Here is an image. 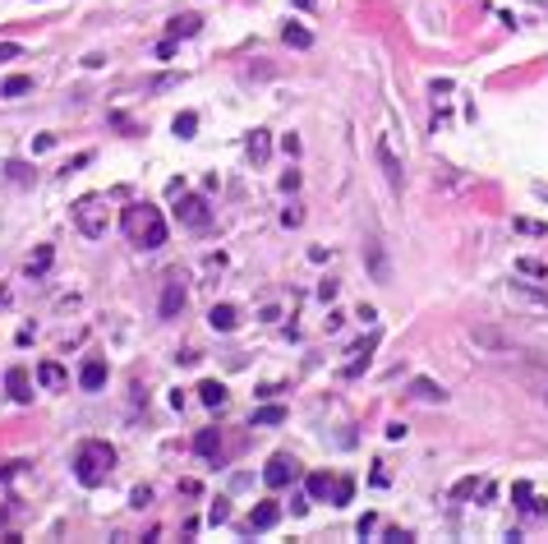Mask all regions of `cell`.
<instances>
[{
    "label": "cell",
    "instance_id": "16",
    "mask_svg": "<svg viewBox=\"0 0 548 544\" xmlns=\"http://www.w3.org/2000/svg\"><path fill=\"white\" fill-rule=\"evenodd\" d=\"M410 397H419V401H447V392H442V383H433V378H410Z\"/></svg>",
    "mask_w": 548,
    "mask_h": 544
},
{
    "label": "cell",
    "instance_id": "8",
    "mask_svg": "<svg viewBox=\"0 0 548 544\" xmlns=\"http://www.w3.org/2000/svg\"><path fill=\"white\" fill-rule=\"evenodd\" d=\"M106 374H111L106 360H97V356L83 360V369H78V388H83V392H101V388H106Z\"/></svg>",
    "mask_w": 548,
    "mask_h": 544
},
{
    "label": "cell",
    "instance_id": "21",
    "mask_svg": "<svg viewBox=\"0 0 548 544\" xmlns=\"http://www.w3.org/2000/svg\"><path fill=\"white\" fill-rule=\"evenodd\" d=\"M281 42L295 46V51H309V46H314V33H309V28H300V23H286V28H281Z\"/></svg>",
    "mask_w": 548,
    "mask_h": 544
},
{
    "label": "cell",
    "instance_id": "17",
    "mask_svg": "<svg viewBox=\"0 0 548 544\" xmlns=\"http://www.w3.org/2000/svg\"><path fill=\"white\" fill-rule=\"evenodd\" d=\"M304 489H309V498H314V503H323V498H332V489H337V480H332L328 470H314V475L304 480Z\"/></svg>",
    "mask_w": 548,
    "mask_h": 544
},
{
    "label": "cell",
    "instance_id": "43",
    "mask_svg": "<svg viewBox=\"0 0 548 544\" xmlns=\"http://www.w3.org/2000/svg\"><path fill=\"white\" fill-rule=\"evenodd\" d=\"M373 526H378V517H373V512H364V517H360V535H369Z\"/></svg>",
    "mask_w": 548,
    "mask_h": 544
},
{
    "label": "cell",
    "instance_id": "35",
    "mask_svg": "<svg viewBox=\"0 0 548 544\" xmlns=\"http://www.w3.org/2000/svg\"><path fill=\"white\" fill-rule=\"evenodd\" d=\"M129 503H134V508H148V503H153V489H148V484H139V489L129 494Z\"/></svg>",
    "mask_w": 548,
    "mask_h": 544
},
{
    "label": "cell",
    "instance_id": "5",
    "mask_svg": "<svg viewBox=\"0 0 548 544\" xmlns=\"http://www.w3.org/2000/svg\"><path fill=\"white\" fill-rule=\"evenodd\" d=\"M295 475H300V461H295V456H286V452H276L272 461L263 466V484L267 489H286Z\"/></svg>",
    "mask_w": 548,
    "mask_h": 544
},
{
    "label": "cell",
    "instance_id": "3",
    "mask_svg": "<svg viewBox=\"0 0 548 544\" xmlns=\"http://www.w3.org/2000/svg\"><path fill=\"white\" fill-rule=\"evenodd\" d=\"M69 212H74V226L88 235V240H101V235H106L111 217H106V199H101V194H83Z\"/></svg>",
    "mask_w": 548,
    "mask_h": 544
},
{
    "label": "cell",
    "instance_id": "27",
    "mask_svg": "<svg viewBox=\"0 0 548 544\" xmlns=\"http://www.w3.org/2000/svg\"><path fill=\"white\" fill-rule=\"evenodd\" d=\"M512 231L535 235V240H539V235H548V226H544V222H535V217H516V222H512Z\"/></svg>",
    "mask_w": 548,
    "mask_h": 544
},
{
    "label": "cell",
    "instance_id": "31",
    "mask_svg": "<svg viewBox=\"0 0 548 544\" xmlns=\"http://www.w3.org/2000/svg\"><path fill=\"white\" fill-rule=\"evenodd\" d=\"M475 489H484V484H479L475 475H465V480H456V489H451V498H470Z\"/></svg>",
    "mask_w": 548,
    "mask_h": 544
},
{
    "label": "cell",
    "instance_id": "37",
    "mask_svg": "<svg viewBox=\"0 0 548 544\" xmlns=\"http://www.w3.org/2000/svg\"><path fill=\"white\" fill-rule=\"evenodd\" d=\"M295 189H300V171H286L281 176V194H295Z\"/></svg>",
    "mask_w": 548,
    "mask_h": 544
},
{
    "label": "cell",
    "instance_id": "7",
    "mask_svg": "<svg viewBox=\"0 0 548 544\" xmlns=\"http://www.w3.org/2000/svg\"><path fill=\"white\" fill-rule=\"evenodd\" d=\"M378 167H383V176H387V185H392V189L406 185V167H401V157L392 153L387 139H378Z\"/></svg>",
    "mask_w": 548,
    "mask_h": 544
},
{
    "label": "cell",
    "instance_id": "19",
    "mask_svg": "<svg viewBox=\"0 0 548 544\" xmlns=\"http://www.w3.org/2000/svg\"><path fill=\"white\" fill-rule=\"evenodd\" d=\"M194 33H203V14H176L171 19V37H194Z\"/></svg>",
    "mask_w": 548,
    "mask_h": 544
},
{
    "label": "cell",
    "instance_id": "41",
    "mask_svg": "<svg viewBox=\"0 0 548 544\" xmlns=\"http://www.w3.org/2000/svg\"><path fill=\"white\" fill-rule=\"evenodd\" d=\"M281 148H286V157H295V153H300V139H295V134H286Z\"/></svg>",
    "mask_w": 548,
    "mask_h": 544
},
{
    "label": "cell",
    "instance_id": "39",
    "mask_svg": "<svg viewBox=\"0 0 548 544\" xmlns=\"http://www.w3.org/2000/svg\"><path fill=\"white\" fill-rule=\"evenodd\" d=\"M406 424H401V420H392V424H387V438H392V443H401V438H406Z\"/></svg>",
    "mask_w": 548,
    "mask_h": 544
},
{
    "label": "cell",
    "instance_id": "24",
    "mask_svg": "<svg viewBox=\"0 0 548 544\" xmlns=\"http://www.w3.org/2000/svg\"><path fill=\"white\" fill-rule=\"evenodd\" d=\"M217 447H221V433H217V429H198V433H194V452H198V456H212Z\"/></svg>",
    "mask_w": 548,
    "mask_h": 544
},
{
    "label": "cell",
    "instance_id": "44",
    "mask_svg": "<svg viewBox=\"0 0 548 544\" xmlns=\"http://www.w3.org/2000/svg\"><path fill=\"white\" fill-rule=\"evenodd\" d=\"M544 406H548V392H544Z\"/></svg>",
    "mask_w": 548,
    "mask_h": 544
},
{
    "label": "cell",
    "instance_id": "33",
    "mask_svg": "<svg viewBox=\"0 0 548 544\" xmlns=\"http://www.w3.org/2000/svg\"><path fill=\"white\" fill-rule=\"evenodd\" d=\"M185 83V74H162V78H153V92H166V88H180Z\"/></svg>",
    "mask_w": 548,
    "mask_h": 544
},
{
    "label": "cell",
    "instance_id": "25",
    "mask_svg": "<svg viewBox=\"0 0 548 544\" xmlns=\"http://www.w3.org/2000/svg\"><path fill=\"white\" fill-rule=\"evenodd\" d=\"M516 272H521V277H539V281H548V263H544V258H516Z\"/></svg>",
    "mask_w": 548,
    "mask_h": 544
},
{
    "label": "cell",
    "instance_id": "38",
    "mask_svg": "<svg viewBox=\"0 0 548 544\" xmlns=\"http://www.w3.org/2000/svg\"><path fill=\"white\" fill-rule=\"evenodd\" d=\"M5 176L10 180H28V167H23V162H5Z\"/></svg>",
    "mask_w": 548,
    "mask_h": 544
},
{
    "label": "cell",
    "instance_id": "36",
    "mask_svg": "<svg viewBox=\"0 0 548 544\" xmlns=\"http://www.w3.org/2000/svg\"><path fill=\"white\" fill-rule=\"evenodd\" d=\"M19 56H23L19 42H0V65H5V60H19Z\"/></svg>",
    "mask_w": 548,
    "mask_h": 544
},
{
    "label": "cell",
    "instance_id": "2",
    "mask_svg": "<svg viewBox=\"0 0 548 544\" xmlns=\"http://www.w3.org/2000/svg\"><path fill=\"white\" fill-rule=\"evenodd\" d=\"M125 231H129V240L143 244V249H162L166 244L162 208H153V203H129V208H125Z\"/></svg>",
    "mask_w": 548,
    "mask_h": 544
},
{
    "label": "cell",
    "instance_id": "9",
    "mask_svg": "<svg viewBox=\"0 0 548 544\" xmlns=\"http://www.w3.org/2000/svg\"><path fill=\"white\" fill-rule=\"evenodd\" d=\"M507 295L512 300H521V305H539V309H548V291L544 286H530V281H507Z\"/></svg>",
    "mask_w": 548,
    "mask_h": 544
},
{
    "label": "cell",
    "instance_id": "6",
    "mask_svg": "<svg viewBox=\"0 0 548 544\" xmlns=\"http://www.w3.org/2000/svg\"><path fill=\"white\" fill-rule=\"evenodd\" d=\"M276 522H281V503L263 498V503H258V508L249 512V522H244V535H263V531H272Z\"/></svg>",
    "mask_w": 548,
    "mask_h": 544
},
{
    "label": "cell",
    "instance_id": "20",
    "mask_svg": "<svg viewBox=\"0 0 548 544\" xmlns=\"http://www.w3.org/2000/svg\"><path fill=\"white\" fill-rule=\"evenodd\" d=\"M51 263H55V249H51V244H37V254L28 258V277H46Z\"/></svg>",
    "mask_w": 548,
    "mask_h": 544
},
{
    "label": "cell",
    "instance_id": "30",
    "mask_svg": "<svg viewBox=\"0 0 548 544\" xmlns=\"http://www.w3.org/2000/svg\"><path fill=\"white\" fill-rule=\"evenodd\" d=\"M355 498V480L346 475V480H337V489H332V503H351Z\"/></svg>",
    "mask_w": 548,
    "mask_h": 544
},
{
    "label": "cell",
    "instance_id": "15",
    "mask_svg": "<svg viewBox=\"0 0 548 544\" xmlns=\"http://www.w3.org/2000/svg\"><path fill=\"white\" fill-rule=\"evenodd\" d=\"M180 309H185V286H180V281H166V291H162V319H176Z\"/></svg>",
    "mask_w": 548,
    "mask_h": 544
},
{
    "label": "cell",
    "instance_id": "11",
    "mask_svg": "<svg viewBox=\"0 0 548 544\" xmlns=\"http://www.w3.org/2000/svg\"><path fill=\"white\" fill-rule=\"evenodd\" d=\"M5 388H10V397L19 401V406H23V401H33V378H28V369L14 365L10 374H5Z\"/></svg>",
    "mask_w": 548,
    "mask_h": 544
},
{
    "label": "cell",
    "instance_id": "4",
    "mask_svg": "<svg viewBox=\"0 0 548 544\" xmlns=\"http://www.w3.org/2000/svg\"><path fill=\"white\" fill-rule=\"evenodd\" d=\"M176 217H180V226H189V231H208L212 226V208H208L203 194H180Z\"/></svg>",
    "mask_w": 548,
    "mask_h": 544
},
{
    "label": "cell",
    "instance_id": "40",
    "mask_svg": "<svg viewBox=\"0 0 548 544\" xmlns=\"http://www.w3.org/2000/svg\"><path fill=\"white\" fill-rule=\"evenodd\" d=\"M355 319H360V323H378V309H373V305H360V309H355Z\"/></svg>",
    "mask_w": 548,
    "mask_h": 544
},
{
    "label": "cell",
    "instance_id": "23",
    "mask_svg": "<svg viewBox=\"0 0 548 544\" xmlns=\"http://www.w3.org/2000/svg\"><path fill=\"white\" fill-rule=\"evenodd\" d=\"M198 401H203V406H221V401H226V383L203 378V383H198Z\"/></svg>",
    "mask_w": 548,
    "mask_h": 544
},
{
    "label": "cell",
    "instance_id": "13",
    "mask_svg": "<svg viewBox=\"0 0 548 544\" xmlns=\"http://www.w3.org/2000/svg\"><path fill=\"white\" fill-rule=\"evenodd\" d=\"M364 254H369V272H373V281H392V267H387L383 244H378V240H369V244H364Z\"/></svg>",
    "mask_w": 548,
    "mask_h": 544
},
{
    "label": "cell",
    "instance_id": "26",
    "mask_svg": "<svg viewBox=\"0 0 548 544\" xmlns=\"http://www.w3.org/2000/svg\"><path fill=\"white\" fill-rule=\"evenodd\" d=\"M171 130H176V139H194V130H198V116H194V111H180Z\"/></svg>",
    "mask_w": 548,
    "mask_h": 544
},
{
    "label": "cell",
    "instance_id": "29",
    "mask_svg": "<svg viewBox=\"0 0 548 544\" xmlns=\"http://www.w3.org/2000/svg\"><path fill=\"white\" fill-rule=\"evenodd\" d=\"M208 522H212V526H226V522H230V498H217V503H212V508H208Z\"/></svg>",
    "mask_w": 548,
    "mask_h": 544
},
{
    "label": "cell",
    "instance_id": "42",
    "mask_svg": "<svg viewBox=\"0 0 548 544\" xmlns=\"http://www.w3.org/2000/svg\"><path fill=\"white\" fill-rule=\"evenodd\" d=\"M46 148H55V134H42V139L33 144V153H46Z\"/></svg>",
    "mask_w": 548,
    "mask_h": 544
},
{
    "label": "cell",
    "instance_id": "14",
    "mask_svg": "<svg viewBox=\"0 0 548 544\" xmlns=\"http://www.w3.org/2000/svg\"><path fill=\"white\" fill-rule=\"evenodd\" d=\"M267 157H272V134H267V130H253V134H249V162H253V167H263Z\"/></svg>",
    "mask_w": 548,
    "mask_h": 544
},
{
    "label": "cell",
    "instance_id": "34",
    "mask_svg": "<svg viewBox=\"0 0 548 544\" xmlns=\"http://www.w3.org/2000/svg\"><path fill=\"white\" fill-rule=\"evenodd\" d=\"M337 291H341V281H332V277H328V281H318V300H323V305H332V300H337Z\"/></svg>",
    "mask_w": 548,
    "mask_h": 544
},
{
    "label": "cell",
    "instance_id": "22",
    "mask_svg": "<svg viewBox=\"0 0 548 544\" xmlns=\"http://www.w3.org/2000/svg\"><path fill=\"white\" fill-rule=\"evenodd\" d=\"M23 92H33V74H10V78H0V97H23Z\"/></svg>",
    "mask_w": 548,
    "mask_h": 544
},
{
    "label": "cell",
    "instance_id": "32",
    "mask_svg": "<svg viewBox=\"0 0 548 544\" xmlns=\"http://www.w3.org/2000/svg\"><path fill=\"white\" fill-rule=\"evenodd\" d=\"M304 222V208H295V203H290V208H281V226L286 231H290V226H300Z\"/></svg>",
    "mask_w": 548,
    "mask_h": 544
},
{
    "label": "cell",
    "instance_id": "1",
    "mask_svg": "<svg viewBox=\"0 0 548 544\" xmlns=\"http://www.w3.org/2000/svg\"><path fill=\"white\" fill-rule=\"evenodd\" d=\"M111 466H115V447H111L106 438H88V443H78V452H74V480L83 489L106 484Z\"/></svg>",
    "mask_w": 548,
    "mask_h": 544
},
{
    "label": "cell",
    "instance_id": "10",
    "mask_svg": "<svg viewBox=\"0 0 548 544\" xmlns=\"http://www.w3.org/2000/svg\"><path fill=\"white\" fill-rule=\"evenodd\" d=\"M208 328L212 333H235V328H240V309H235V305H212L208 309Z\"/></svg>",
    "mask_w": 548,
    "mask_h": 544
},
{
    "label": "cell",
    "instance_id": "28",
    "mask_svg": "<svg viewBox=\"0 0 548 544\" xmlns=\"http://www.w3.org/2000/svg\"><path fill=\"white\" fill-rule=\"evenodd\" d=\"M286 420V406H263V411H253V424H281Z\"/></svg>",
    "mask_w": 548,
    "mask_h": 544
},
{
    "label": "cell",
    "instance_id": "18",
    "mask_svg": "<svg viewBox=\"0 0 548 544\" xmlns=\"http://www.w3.org/2000/svg\"><path fill=\"white\" fill-rule=\"evenodd\" d=\"M470 342L484 346V351H512V342L503 333H493V328H470Z\"/></svg>",
    "mask_w": 548,
    "mask_h": 544
},
{
    "label": "cell",
    "instance_id": "12",
    "mask_svg": "<svg viewBox=\"0 0 548 544\" xmlns=\"http://www.w3.org/2000/svg\"><path fill=\"white\" fill-rule=\"evenodd\" d=\"M37 383H42L46 392H60V388H69V374L55 365V360H42V365H37Z\"/></svg>",
    "mask_w": 548,
    "mask_h": 544
}]
</instances>
